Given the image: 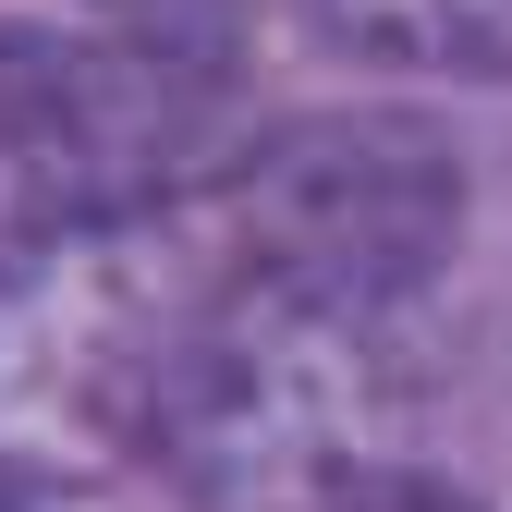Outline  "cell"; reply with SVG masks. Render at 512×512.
<instances>
[{
	"label": "cell",
	"instance_id": "4",
	"mask_svg": "<svg viewBox=\"0 0 512 512\" xmlns=\"http://www.w3.org/2000/svg\"><path fill=\"white\" fill-rule=\"evenodd\" d=\"M86 13H110V37H147V49H183V61H232L244 0H86Z\"/></svg>",
	"mask_w": 512,
	"mask_h": 512
},
{
	"label": "cell",
	"instance_id": "2",
	"mask_svg": "<svg viewBox=\"0 0 512 512\" xmlns=\"http://www.w3.org/2000/svg\"><path fill=\"white\" fill-rule=\"evenodd\" d=\"M208 110H220V61H183L110 25L98 37L0 25V256L159 208L196 159Z\"/></svg>",
	"mask_w": 512,
	"mask_h": 512
},
{
	"label": "cell",
	"instance_id": "5",
	"mask_svg": "<svg viewBox=\"0 0 512 512\" xmlns=\"http://www.w3.org/2000/svg\"><path fill=\"white\" fill-rule=\"evenodd\" d=\"M317 512H488V500H464V488H439V476H403V464H366V476H342Z\"/></svg>",
	"mask_w": 512,
	"mask_h": 512
},
{
	"label": "cell",
	"instance_id": "3",
	"mask_svg": "<svg viewBox=\"0 0 512 512\" xmlns=\"http://www.w3.org/2000/svg\"><path fill=\"white\" fill-rule=\"evenodd\" d=\"M317 37H342L354 61H403V74H464L512 86V0H305Z\"/></svg>",
	"mask_w": 512,
	"mask_h": 512
},
{
	"label": "cell",
	"instance_id": "6",
	"mask_svg": "<svg viewBox=\"0 0 512 512\" xmlns=\"http://www.w3.org/2000/svg\"><path fill=\"white\" fill-rule=\"evenodd\" d=\"M0 512H25V488H13V464H0Z\"/></svg>",
	"mask_w": 512,
	"mask_h": 512
},
{
	"label": "cell",
	"instance_id": "1",
	"mask_svg": "<svg viewBox=\"0 0 512 512\" xmlns=\"http://www.w3.org/2000/svg\"><path fill=\"white\" fill-rule=\"evenodd\" d=\"M196 208L256 281L354 317H403L464 232V159L415 110H317L220 159Z\"/></svg>",
	"mask_w": 512,
	"mask_h": 512
}]
</instances>
